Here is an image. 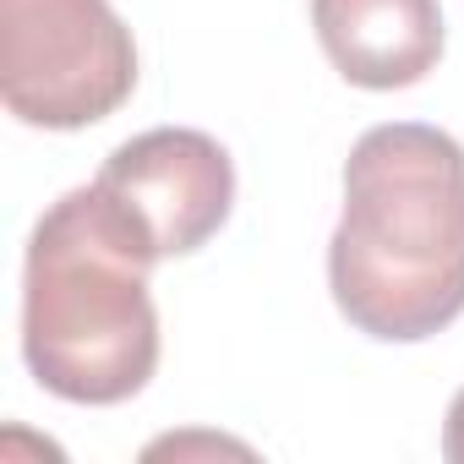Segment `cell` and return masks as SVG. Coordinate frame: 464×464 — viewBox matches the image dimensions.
Returning a JSON list of instances; mask_svg holds the SVG:
<instances>
[{"label": "cell", "instance_id": "cell-6", "mask_svg": "<svg viewBox=\"0 0 464 464\" xmlns=\"http://www.w3.org/2000/svg\"><path fill=\"white\" fill-rule=\"evenodd\" d=\"M159 453H252L246 442H224V437H164V442H153L148 448V459H159Z\"/></svg>", "mask_w": 464, "mask_h": 464}, {"label": "cell", "instance_id": "cell-7", "mask_svg": "<svg viewBox=\"0 0 464 464\" xmlns=\"http://www.w3.org/2000/svg\"><path fill=\"white\" fill-rule=\"evenodd\" d=\"M442 459H448V464H464V388L453 393L448 420H442Z\"/></svg>", "mask_w": 464, "mask_h": 464}, {"label": "cell", "instance_id": "cell-2", "mask_svg": "<svg viewBox=\"0 0 464 464\" xmlns=\"http://www.w3.org/2000/svg\"><path fill=\"white\" fill-rule=\"evenodd\" d=\"M159 246L99 186L44 208L23 263V361L66 404H126L159 372Z\"/></svg>", "mask_w": 464, "mask_h": 464}, {"label": "cell", "instance_id": "cell-4", "mask_svg": "<svg viewBox=\"0 0 464 464\" xmlns=\"http://www.w3.org/2000/svg\"><path fill=\"white\" fill-rule=\"evenodd\" d=\"M159 246V257L202 252L236 208V159L197 126H153L121 142L93 175Z\"/></svg>", "mask_w": 464, "mask_h": 464}, {"label": "cell", "instance_id": "cell-1", "mask_svg": "<svg viewBox=\"0 0 464 464\" xmlns=\"http://www.w3.org/2000/svg\"><path fill=\"white\" fill-rule=\"evenodd\" d=\"M339 317L382 344H420L464 312V148L420 121H382L344 159L328 241Z\"/></svg>", "mask_w": 464, "mask_h": 464}, {"label": "cell", "instance_id": "cell-5", "mask_svg": "<svg viewBox=\"0 0 464 464\" xmlns=\"http://www.w3.org/2000/svg\"><path fill=\"white\" fill-rule=\"evenodd\" d=\"M312 28L334 72L355 88H415L442 61L437 0H312Z\"/></svg>", "mask_w": 464, "mask_h": 464}, {"label": "cell", "instance_id": "cell-3", "mask_svg": "<svg viewBox=\"0 0 464 464\" xmlns=\"http://www.w3.org/2000/svg\"><path fill=\"white\" fill-rule=\"evenodd\" d=\"M131 88L137 44L110 0H0V99L23 126H99Z\"/></svg>", "mask_w": 464, "mask_h": 464}]
</instances>
